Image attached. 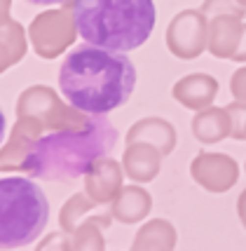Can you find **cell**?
<instances>
[{
	"label": "cell",
	"mask_w": 246,
	"mask_h": 251,
	"mask_svg": "<svg viewBox=\"0 0 246 251\" xmlns=\"http://www.w3.org/2000/svg\"><path fill=\"white\" fill-rule=\"evenodd\" d=\"M85 43L131 52L150 38L157 12L152 0H68Z\"/></svg>",
	"instance_id": "3"
},
{
	"label": "cell",
	"mask_w": 246,
	"mask_h": 251,
	"mask_svg": "<svg viewBox=\"0 0 246 251\" xmlns=\"http://www.w3.org/2000/svg\"><path fill=\"white\" fill-rule=\"evenodd\" d=\"M230 113V120H232V139L237 141H244V122H246V103L242 101H232L225 106Z\"/></svg>",
	"instance_id": "21"
},
{
	"label": "cell",
	"mask_w": 246,
	"mask_h": 251,
	"mask_svg": "<svg viewBox=\"0 0 246 251\" xmlns=\"http://www.w3.org/2000/svg\"><path fill=\"white\" fill-rule=\"evenodd\" d=\"M232 61H237V64H246V24H244V33H242V43H239V47H237Z\"/></svg>",
	"instance_id": "24"
},
{
	"label": "cell",
	"mask_w": 246,
	"mask_h": 251,
	"mask_svg": "<svg viewBox=\"0 0 246 251\" xmlns=\"http://www.w3.org/2000/svg\"><path fill=\"white\" fill-rule=\"evenodd\" d=\"M94 207H98V204L87 195V193H75L64 207H61V214H59V226H61V230H66L68 235H73L75 230H77V226L87 219V214Z\"/></svg>",
	"instance_id": "19"
},
{
	"label": "cell",
	"mask_w": 246,
	"mask_h": 251,
	"mask_svg": "<svg viewBox=\"0 0 246 251\" xmlns=\"http://www.w3.org/2000/svg\"><path fill=\"white\" fill-rule=\"evenodd\" d=\"M49 221V202L43 188L26 176L0 178V249L38 242Z\"/></svg>",
	"instance_id": "4"
},
{
	"label": "cell",
	"mask_w": 246,
	"mask_h": 251,
	"mask_svg": "<svg viewBox=\"0 0 246 251\" xmlns=\"http://www.w3.org/2000/svg\"><path fill=\"white\" fill-rule=\"evenodd\" d=\"M10 12H12V0H0V26H5L12 19Z\"/></svg>",
	"instance_id": "25"
},
{
	"label": "cell",
	"mask_w": 246,
	"mask_h": 251,
	"mask_svg": "<svg viewBox=\"0 0 246 251\" xmlns=\"http://www.w3.org/2000/svg\"><path fill=\"white\" fill-rule=\"evenodd\" d=\"M118 143V129L106 115H89L82 125L43 129L38 122L17 118L7 143L0 148V172L68 183L108 157Z\"/></svg>",
	"instance_id": "1"
},
{
	"label": "cell",
	"mask_w": 246,
	"mask_h": 251,
	"mask_svg": "<svg viewBox=\"0 0 246 251\" xmlns=\"http://www.w3.org/2000/svg\"><path fill=\"white\" fill-rule=\"evenodd\" d=\"M190 176L206 193H227L239 181V164L225 153H199L190 162Z\"/></svg>",
	"instance_id": "8"
},
{
	"label": "cell",
	"mask_w": 246,
	"mask_h": 251,
	"mask_svg": "<svg viewBox=\"0 0 246 251\" xmlns=\"http://www.w3.org/2000/svg\"><path fill=\"white\" fill-rule=\"evenodd\" d=\"M237 214H239L242 226L246 228V188L242 190V195H239V200H237Z\"/></svg>",
	"instance_id": "26"
},
{
	"label": "cell",
	"mask_w": 246,
	"mask_h": 251,
	"mask_svg": "<svg viewBox=\"0 0 246 251\" xmlns=\"http://www.w3.org/2000/svg\"><path fill=\"white\" fill-rule=\"evenodd\" d=\"M172 94L183 108H190L197 113V110L214 106L216 94H218V80L206 73H190L173 85Z\"/></svg>",
	"instance_id": "11"
},
{
	"label": "cell",
	"mask_w": 246,
	"mask_h": 251,
	"mask_svg": "<svg viewBox=\"0 0 246 251\" xmlns=\"http://www.w3.org/2000/svg\"><path fill=\"white\" fill-rule=\"evenodd\" d=\"M150 209H152V197L141 186H124L118 193V197L110 202L113 219L124 223V226L143 221L150 214Z\"/></svg>",
	"instance_id": "14"
},
{
	"label": "cell",
	"mask_w": 246,
	"mask_h": 251,
	"mask_svg": "<svg viewBox=\"0 0 246 251\" xmlns=\"http://www.w3.org/2000/svg\"><path fill=\"white\" fill-rule=\"evenodd\" d=\"M167 47L176 59H197L209 50V17L202 10L178 12L167 28Z\"/></svg>",
	"instance_id": "7"
},
{
	"label": "cell",
	"mask_w": 246,
	"mask_h": 251,
	"mask_svg": "<svg viewBox=\"0 0 246 251\" xmlns=\"http://www.w3.org/2000/svg\"><path fill=\"white\" fill-rule=\"evenodd\" d=\"M193 134L199 143H221L232 136V120L227 108L209 106L204 110H197L193 118Z\"/></svg>",
	"instance_id": "15"
},
{
	"label": "cell",
	"mask_w": 246,
	"mask_h": 251,
	"mask_svg": "<svg viewBox=\"0 0 246 251\" xmlns=\"http://www.w3.org/2000/svg\"><path fill=\"white\" fill-rule=\"evenodd\" d=\"M124 188V167L118 160L101 157L85 174V193L97 204H110Z\"/></svg>",
	"instance_id": "9"
},
{
	"label": "cell",
	"mask_w": 246,
	"mask_h": 251,
	"mask_svg": "<svg viewBox=\"0 0 246 251\" xmlns=\"http://www.w3.org/2000/svg\"><path fill=\"white\" fill-rule=\"evenodd\" d=\"M162 151L155 148L152 143L146 141H134L127 143V151L122 155V167L124 174L134 181V183H150L155 181L162 169Z\"/></svg>",
	"instance_id": "10"
},
{
	"label": "cell",
	"mask_w": 246,
	"mask_h": 251,
	"mask_svg": "<svg viewBox=\"0 0 246 251\" xmlns=\"http://www.w3.org/2000/svg\"><path fill=\"white\" fill-rule=\"evenodd\" d=\"M113 214H94V216H87L77 230L71 235L73 242V251H101L106 247L103 240V230L110 226Z\"/></svg>",
	"instance_id": "18"
},
{
	"label": "cell",
	"mask_w": 246,
	"mask_h": 251,
	"mask_svg": "<svg viewBox=\"0 0 246 251\" xmlns=\"http://www.w3.org/2000/svg\"><path fill=\"white\" fill-rule=\"evenodd\" d=\"M134 141L152 143L167 157L176 148L178 136H176V129H173V125L169 120H164V118H143V120L134 122L131 129L127 131V143Z\"/></svg>",
	"instance_id": "13"
},
{
	"label": "cell",
	"mask_w": 246,
	"mask_h": 251,
	"mask_svg": "<svg viewBox=\"0 0 246 251\" xmlns=\"http://www.w3.org/2000/svg\"><path fill=\"white\" fill-rule=\"evenodd\" d=\"M26 2H33V5H61V2H68V0H26Z\"/></svg>",
	"instance_id": "27"
},
{
	"label": "cell",
	"mask_w": 246,
	"mask_h": 251,
	"mask_svg": "<svg viewBox=\"0 0 246 251\" xmlns=\"http://www.w3.org/2000/svg\"><path fill=\"white\" fill-rule=\"evenodd\" d=\"M230 92H232L235 101L246 103V66L237 68L232 73V77H230Z\"/></svg>",
	"instance_id": "23"
},
{
	"label": "cell",
	"mask_w": 246,
	"mask_h": 251,
	"mask_svg": "<svg viewBox=\"0 0 246 251\" xmlns=\"http://www.w3.org/2000/svg\"><path fill=\"white\" fill-rule=\"evenodd\" d=\"M176 228L167 219H152L143 223L134 237V251H172L176 247Z\"/></svg>",
	"instance_id": "16"
},
{
	"label": "cell",
	"mask_w": 246,
	"mask_h": 251,
	"mask_svg": "<svg viewBox=\"0 0 246 251\" xmlns=\"http://www.w3.org/2000/svg\"><path fill=\"white\" fill-rule=\"evenodd\" d=\"M26 50L28 45H26V31L22 24L10 19L5 26H0V73L19 64Z\"/></svg>",
	"instance_id": "17"
},
{
	"label": "cell",
	"mask_w": 246,
	"mask_h": 251,
	"mask_svg": "<svg viewBox=\"0 0 246 251\" xmlns=\"http://www.w3.org/2000/svg\"><path fill=\"white\" fill-rule=\"evenodd\" d=\"M38 249H59V251H68L73 249V242H71V235L61 230V232H49V237H45L43 242H38Z\"/></svg>",
	"instance_id": "22"
},
{
	"label": "cell",
	"mask_w": 246,
	"mask_h": 251,
	"mask_svg": "<svg viewBox=\"0 0 246 251\" xmlns=\"http://www.w3.org/2000/svg\"><path fill=\"white\" fill-rule=\"evenodd\" d=\"M17 118L38 122L43 129H54V127L82 125L89 120V113L61 101L59 94L47 85H33L24 89L17 99Z\"/></svg>",
	"instance_id": "5"
},
{
	"label": "cell",
	"mask_w": 246,
	"mask_h": 251,
	"mask_svg": "<svg viewBox=\"0 0 246 251\" xmlns=\"http://www.w3.org/2000/svg\"><path fill=\"white\" fill-rule=\"evenodd\" d=\"M136 87V68L127 52L97 45H80L66 56L59 71V89L77 110L106 115L124 106Z\"/></svg>",
	"instance_id": "2"
},
{
	"label": "cell",
	"mask_w": 246,
	"mask_h": 251,
	"mask_svg": "<svg viewBox=\"0 0 246 251\" xmlns=\"http://www.w3.org/2000/svg\"><path fill=\"white\" fill-rule=\"evenodd\" d=\"M244 141H246V122H244Z\"/></svg>",
	"instance_id": "29"
},
{
	"label": "cell",
	"mask_w": 246,
	"mask_h": 251,
	"mask_svg": "<svg viewBox=\"0 0 246 251\" xmlns=\"http://www.w3.org/2000/svg\"><path fill=\"white\" fill-rule=\"evenodd\" d=\"M199 10L211 19L216 14H237L244 19L246 14V0H204V5Z\"/></svg>",
	"instance_id": "20"
},
{
	"label": "cell",
	"mask_w": 246,
	"mask_h": 251,
	"mask_svg": "<svg viewBox=\"0 0 246 251\" xmlns=\"http://www.w3.org/2000/svg\"><path fill=\"white\" fill-rule=\"evenodd\" d=\"M5 136V115H2V108H0V141Z\"/></svg>",
	"instance_id": "28"
},
{
	"label": "cell",
	"mask_w": 246,
	"mask_h": 251,
	"mask_svg": "<svg viewBox=\"0 0 246 251\" xmlns=\"http://www.w3.org/2000/svg\"><path fill=\"white\" fill-rule=\"evenodd\" d=\"M244 22L237 14H216L209 19V52L216 59H232L242 43Z\"/></svg>",
	"instance_id": "12"
},
{
	"label": "cell",
	"mask_w": 246,
	"mask_h": 251,
	"mask_svg": "<svg viewBox=\"0 0 246 251\" xmlns=\"http://www.w3.org/2000/svg\"><path fill=\"white\" fill-rule=\"evenodd\" d=\"M77 24L73 10L64 5L59 10L40 12L28 26V40L33 52L40 59H56L61 56L77 40Z\"/></svg>",
	"instance_id": "6"
}]
</instances>
